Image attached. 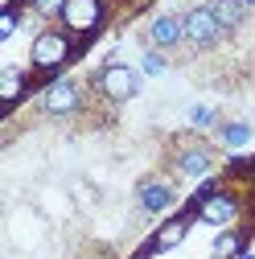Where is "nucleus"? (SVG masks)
<instances>
[{
  "label": "nucleus",
  "mask_w": 255,
  "mask_h": 259,
  "mask_svg": "<svg viewBox=\"0 0 255 259\" xmlns=\"http://www.w3.org/2000/svg\"><path fill=\"white\" fill-rule=\"evenodd\" d=\"M144 70H148V74H161V70H165V58H161V50H152V54L144 58Z\"/></svg>",
  "instance_id": "obj_17"
},
{
  "label": "nucleus",
  "mask_w": 255,
  "mask_h": 259,
  "mask_svg": "<svg viewBox=\"0 0 255 259\" xmlns=\"http://www.w3.org/2000/svg\"><path fill=\"white\" fill-rule=\"evenodd\" d=\"M222 119H218V111L214 107H189V127L194 132H210V127H218Z\"/></svg>",
  "instance_id": "obj_15"
},
{
  "label": "nucleus",
  "mask_w": 255,
  "mask_h": 259,
  "mask_svg": "<svg viewBox=\"0 0 255 259\" xmlns=\"http://www.w3.org/2000/svg\"><path fill=\"white\" fill-rule=\"evenodd\" d=\"M181 17H185V46H189V50H214V46H222V41L231 37L227 29H222V21L214 17L210 0H206V5L185 9Z\"/></svg>",
  "instance_id": "obj_3"
},
{
  "label": "nucleus",
  "mask_w": 255,
  "mask_h": 259,
  "mask_svg": "<svg viewBox=\"0 0 255 259\" xmlns=\"http://www.w3.org/2000/svg\"><path fill=\"white\" fill-rule=\"evenodd\" d=\"M218 140L227 144V148H243V144L251 140V123H243V119H222V123H218Z\"/></svg>",
  "instance_id": "obj_11"
},
{
  "label": "nucleus",
  "mask_w": 255,
  "mask_h": 259,
  "mask_svg": "<svg viewBox=\"0 0 255 259\" xmlns=\"http://www.w3.org/2000/svg\"><path fill=\"white\" fill-rule=\"evenodd\" d=\"M185 231H189V222H185V218H173V222H165L161 231H156V251H173V247L185 239Z\"/></svg>",
  "instance_id": "obj_12"
},
{
  "label": "nucleus",
  "mask_w": 255,
  "mask_h": 259,
  "mask_svg": "<svg viewBox=\"0 0 255 259\" xmlns=\"http://www.w3.org/2000/svg\"><path fill=\"white\" fill-rule=\"evenodd\" d=\"M243 5H247V9H255V0H243Z\"/></svg>",
  "instance_id": "obj_19"
},
{
  "label": "nucleus",
  "mask_w": 255,
  "mask_h": 259,
  "mask_svg": "<svg viewBox=\"0 0 255 259\" xmlns=\"http://www.w3.org/2000/svg\"><path fill=\"white\" fill-rule=\"evenodd\" d=\"M210 9H214V17L222 21L227 33H239V29L247 25V5L243 0H210Z\"/></svg>",
  "instance_id": "obj_10"
},
{
  "label": "nucleus",
  "mask_w": 255,
  "mask_h": 259,
  "mask_svg": "<svg viewBox=\"0 0 255 259\" xmlns=\"http://www.w3.org/2000/svg\"><path fill=\"white\" fill-rule=\"evenodd\" d=\"M70 58V33L66 29H41L29 46V66L33 70H58Z\"/></svg>",
  "instance_id": "obj_5"
},
{
  "label": "nucleus",
  "mask_w": 255,
  "mask_h": 259,
  "mask_svg": "<svg viewBox=\"0 0 255 259\" xmlns=\"http://www.w3.org/2000/svg\"><path fill=\"white\" fill-rule=\"evenodd\" d=\"M173 202H177V189H173L169 177L148 173V177L136 181V206L144 214H165V210H173Z\"/></svg>",
  "instance_id": "obj_7"
},
{
  "label": "nucleus",
  "mask_w": 255,
  "mask_h": 259,
  "mask_svg": "<svg viewBox=\"0 0 255 259\" xmlns=\"http://www.w3.org/2000/svg\"><path fill=\"white\" fill-rule=\"evenodd\" d=\"M198 218L210 222V226H231V222L239 218V198L227 193V189H214L210 198L198 202Z\"/></svg>",
  "instance_id": "obj_9"
},
{
  "label": "nucleus",
  "mask_w": 255,
  "mask_h": 259,
  "mask_svg": "<svg viewBox=\"0 0 255 259\" xmlns=\"http://www.w3.org/2000/svg\"><path fill=\"white\" fill-rule=\"evenodd\" d=\"M17 33V13H9L5 21H0V37H13Z\"/></svg>",
  "instance_id": "obj_18"
},
{
  "label": "nucleus",
  "mask_w": 255,
  "mask_h": 259,
  "mask_svg": "<svg viewBox=\"0 0 255 259\" xmlns=\"http://www.w3.org/2000/svg\"><path fill=\"white\" fill-rule=\"evenodd\" d=\"M218 165V148L202 136H173L169 140V169L185 181H202Z\"/></svg>",
  "instance_id": "obj_1"
},
{
  "label": "nucleus",
  "mask_w": 255,
  "mask_h": 259,
  "mask_svg": "<svg viewBox=\"0 0 255 259\" xmlns=\"http://www.w3.org/2000/svg\"><path fill=\"white\" fill-rule=\"evenodd\" d=\"M243 251V235L239 231H222L218 239H214V259H231V255H239Z\"/></svg>",
  "instance_id": "obj_14"
},
{
  "label": "nucleus",
  "mask_w": 255,
  "mask_h": 259,
  "mask_svg": "<svg viewBox=\"0 0 255 259\" xmlns=\"http://www.w3.org/2000/svg\"><path fill=\"white\" fill-rule=\"evenodd\" d=\"M243 259H255V255H243Z\"/></svg>",
  "instance_id": "obj_20"
},
{
  "label": "nucleus",
  "mask_w": 255,
  "mask_h": 259,
  "mask_svg": "<svg viewBox=\"0 0 255 259\" xmlns=\"http://www.w3.org/2000/svg\"><path fill=\"white\" fill-rule=\"evenodd\" d=\"M82 111V82L78 78H54L41 91V115L46 119H74Z\"/></svg>",
  "instance_id": "obj_4"
},
{
  "label": "nucleus",
  "mask_w": 255,
  "mask_h": 259,
  "mask_svg": "<svg viewBox=\"0 0 255 259\" xmlns=\"http://www.w3.org/2000/svg\"><path fill=\"white\" fill-rule=\"evenodd\" d=\"M144 41H148V50H161V54L185 46V17L181 13H156L144 25Z\"/></svg>",
  "instance_id": "obj_6"
},
{
  "label": "nucleus",
  "mask_w": 255,
  "mask_h": 259,
  "mask_svg": "<svg viewBox=\"0 0 255 259\" xmlns=\"http://www.w3.org/2000/svg\"><path fill=\"white\" fill-rule=\"evenodd\" d=\"M91 87H95V95H99L103 103L119 107V103H128V99L140 95V70H132L128 62H107V66L95 70Z\"/></svg>",
  "instance_id": "obj_2"
},
{
  "label": "nucleus",
  "mask_w": 255,
  "mask_h": 259,
  "mask_svg": "<svg viewBox=\"0 0 255 259\" xmlns=\"http://www.w3.org/2000/svg\"><path fill=\"white\" fill-rule=\"evenodd\" d=\"M62 9H66V0H33V13L41 21H62Z\"/></svg>",
  "instance_id": "obj_16"
},
{
  "label": "nucleus",
  "mask_w": 255,
  "mask_h": 259,
  "mask_svg": "<svg viewBox=\"0 0 255 259\" xmlns=\"http://www.w3.org/2000/svg\"><path fill=\"white\" fill-rule=\"evenodd\" d=\"M99 21H103V0H66V9H62L66 33H91Z\"/></svg>",
  "instance_id": "obj_8"
},
{
  "label": "nucleus",
  "mask_w": 255,
  "mask_h": 259,
  "mask_svg": "<svg viewBox=\"0 0 255 259\" xmlns=\"http://www.w3.org/2000/svg\"><path fill=\"white\" fill-rule=\"evenodd\" d=\"M21 87H25V74L17 70V66H5L0 70V95L13 103V99H21Z\"/></svg>",
  "instance_id": "obj_13"
}]
</instances>
